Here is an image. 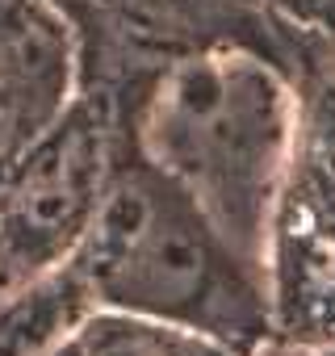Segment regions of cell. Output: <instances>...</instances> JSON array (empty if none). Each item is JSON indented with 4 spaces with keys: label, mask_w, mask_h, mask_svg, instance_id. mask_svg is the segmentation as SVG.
Listing matches in <instances>:
<instances>
[{
    "label": "cell",
    "mask_w": 335,
    "mask_h": 356,
    "mask_svg": "<svg viewBox=\"0 0 335 356\" xmlns=\"http://www.w3.org/2000/svg\"><path fill=\"white\" fill-rule=\"evenodd\" d=\"M151 143L218 235L256 239L285 143V101L260 63H181L155 97Z\"/></svg>",
    "instance_id": "obj_1"
},
{
    "label": "cell",
    "mask_w": 335,
    "mask_h": 356,
    "mask_svg": "<svg viewBox=\"0 0 335 356\" xmlns=\"http://www.w3.org/2000/svg\"><path fill=\"white\" fill-rule=\"evenodd\" d=\"M92 285L122 306L202 327H243L252 298L202 227L197 206L147 176H126L97 210L88 239Z\"/></svg>",
    "instance_id": "obj_2"
},
{
    "label": "cell",
    "mask_w": 335,
    "mask_h": 356,
    "mask_svg": "<svg viewBox=\"0 0 335 356\" xmlns=\"http://www.w3.org/2000/svg\"><path fill=\"white\" fill-rule=\"evenodd\" d=\"M97 193V138L88 126H67L47 138L13 176L0 206V235L26 268L59 252L92 214Z\"/></svg>",
    "instance_id": "obj_3"
},
{
    "label": "cell",
    "mask_w": 335,
    "mask_h": 356,
    "mask_svg": "<svg viewBox=\"0 0 335 356\" xmlns=\"http://www.w3.org/2000/svg\"><path fill=\"white\" fill-rule=\"evenodd\" d=\"M55 323H59L55 293L26 298L0 310V356H38V343L55 331Z\"/></svg>",
    "instance_id": "obj_4"
},
{
    "label": "cell",
    "mask_w": 335,
    "mask_h": 356,
    "mask_svg": "<svg viewBox=\"0 0 335 356\" xmlns=\"http://www.w3.org/2000/svg\"><path fill=\"white\" fill-rule=\"evenodd\" d=\"M34 122V80H30V55L17 63H0V163H5L26 126Z\"/></svg>",
    "instance_id": "obj_5"
},
{
    "label": "cell",
    "mask_w": 335,
    "mask_h": 356,
    "mask_svg": "<svg viewBox=\"0 0 335 356\" xmlns=\"http://www.w3.org/2000/svg\"><path fill=\"white\" fill-rule=\"evenodd\" d=\"M97 356H177V343H163L155 335H122V339H105Z\"/></svg>",
    "instance_id": "obj_6"
},
{
    "label": "cell",
    "mask_w": 335,
    "mask_h": 356,
    "mask_svg": "<svg viewBox=\"0 0 335 356\" xmlns=\"http://www.w3.org/2000/svg\"><path fill=\"white\" fill-rule=\"evenodd\" d=\"M22 273V264H17V256L9 252V243H5V235H0V289H5L13 277Z\"/></svg>",
    "instance_id": "obj_7"
},
{
    "label": "cell",
    "mask_w": 335,
    "mask_h": 356,
    "mask_svg": "<svg viewBox=\"0 0 335 356\" xmlns=\"http://www.w3.org/2000/svg\"><path fill=\"white\" fill-rule=\"evenodd\" d=\"M51 356H76V352H51Z\"/></svg>",
    "instance_id": "obj_8"
}]
</instances>
